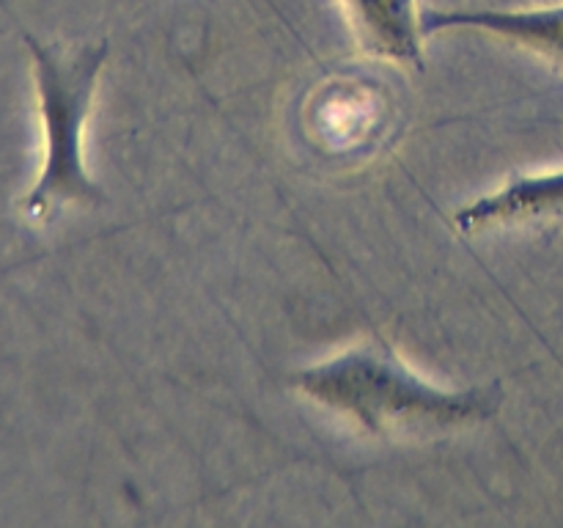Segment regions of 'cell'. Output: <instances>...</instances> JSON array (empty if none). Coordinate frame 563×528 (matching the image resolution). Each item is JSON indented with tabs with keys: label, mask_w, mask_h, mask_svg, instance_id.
<instances>
[{
	"label": "cell",
	"mask_w": 563,
	"mask_h": 528,
	"mask_svg": "<svg viewBox=\"0 0 563 528\" xmlns=\"http://www.w3.org/2000/svg\"><path fill=\"white\" fill-rule=\"evenodd\" d=\"M25 42L33 53L44 119V168L22 201V215L31 223H42L66 204H99L104 198L102 187L82 165V124L110 47L97 42L60 53L33 36H25Z\"/></svg>",
	"instance_id": "obj_2"
},
{
	"label": "cell",
	"mask_w": 563,
	"mask_h": 528,
	"mask_svg": "<svg viewBox=\"0 0 563 528\" xmlns=\"http://www.w3.org/2000/svg\"><path fill=\"white\" fill-rule=\"evenodd\" d=\"M526 223H563V170L515 176L506 187L476 198L456 212V226L462 231Z\"/></svg>",
	"instance_id": "obj_3"
},
{
	"label": "cell",
	"mask_w": 563,
	"mask_h": 528,
	"mask_svg": "<svg viewBox=\"0 0 563 528\" xmlns=\"http://www.w3.org/2000/svg\"><path fill=\"white\" fill-rule=\"evenodd\" d=\"M423 33L451 31V28H473V31H487L495 36L515 42L520 47L533 50L544 55L553 64L563 66V6L550 9H526V11H423L421 14Z\"/></svg>",
	"instance_id": "obj_4"
},
{
	"label": "cell",
	"mask_w": 563,
	"mask_h": 528,
	"mask_svg": "<svg viewBox=\"0 0 563 528\" xmlns=\"http://www.w3.org/2000/svg\"><path fill=\"white\" fill-rule=\"evenodd\" d=\"M366 55L423 69V25L416 0H341Z\"/></svg>",
	"instance_id": "obj_5"
},
{
	"label": "cell",
	"mask_w": 563,
	"mask_h": 528,
	"mask_svg": "<svg viewBox=\"0 0 563 528\" xmlns=\"http://www.w3.org/2000/svg\"><path fill=\"white\" fill-rule=\"evenodd\" d=\"M291 383L313 402L344 413L379 438L471 427L487 421L500 402L495 388L443 391L423 383L383 339L300 369L291 374Z\"/></svg>",
	"instance_id": "obj_1"
}]
</instances>
